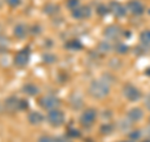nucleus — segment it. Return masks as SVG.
<instances>
[{"label": "nucleus", "instance_id": "nucleus-1", "mask_svg": "<svg viewBox=\"0 0 150 142\" xmlns=\"http://www.w3.org/2000/svg\"><path fill=\"white\" fill-rule=\"evenodd\" d=\"M89 94L94 98L101 99L106 97L110 92V82L106 79H94L93 82L89 84Z\"/></svg>", "mask_w": 150, "mask_h": 142}, {"label": "nucleus", "instance_id": "nucleus-2", "mask_svg": "<svg viewBox=\"0 0 150 142\" xmlns=\"http://www.w3.org/2000/svg\"><path fill=\"white\" fill-rule=\"evenodd\" d=\"M46 120H48L49 125L53 126V127H60L64 125L65 122V115L64 112H62L60 110H51L49 111L48 116H46Z\"/></svg>", "mask_w": 150, "mask_h": 142}, {"label": "nucleus", "instance_id": "nucleus-3", "mask_svg": "<svg viewBox=\"0 0 150 142\" xmlns=\"http://www.w3.org/2000/svg\"><path fill=\"white\" fill-rule=\"evenodd\" d=\"M123 94H124V97L130 102H137L142 98V92H140V89L138 87L133 86V84H130V83L124 86Z\"/></svg>", "mask_w": 150, "mask_h": 142}, {"label": "nucleus", "instance_id": "nucleus-4", "mask_svg": "<svg viewBox=\"0 0 150 142\" xmlns=\"http://www.w3.org/2000/svg\"><path fill=\"white\" fill-rule=\"evenodd\" d=\"M39 105L44 108V110H56L60 106V99L58 97L53 96V94H48V96H44L40 98Z\"/></svg>", "mask_w": 150, "mask_h": 142}, {"label": "nucleus", "instance_id": "nucleus-5", "mask_svg": "<svg viewBox=\"0 0 150 142\" xmlns=\"http://www.w3.org/2000/svg\"><path fill=\"white\" fill-rule=\"evenodd\" d=\"M30 60V49L29 48H24L21 49L20 52H18L14 57V64L16 65V67H25V65L29 63Z\"/></svg>", "mask_w": 150, "mask_h": 142}, {"label": "nucleus", "instance_id": "nucleus-6", "mask_svg": "<svg viewBox=\"0 0 150 142\" xmlns=\"http://www.w3.org/2000/svg\"><path fill=\"white\" fill-rule=\"evenodd\" d=\"M95 120H96V111L94 110V108H88V110L84 111L80 116V123L84 127L93 126Z\"/></svg>", "mask_w": 150, "mask_h": 142}, {"label": "nucleus", "instance_id": "nucleus-7", "mask_svg": "<svg viewBox=\"0 0 150 142\" xmlns=\"http://www.w3.org/2000/svg\"><path fill=\"white\" fill-rule=\"evenodd\" d=\"M109 11H111L116 18H123L128 13V9L125 5H123L119 1H110L109 4Z\"/></svg>", "mask_w": 150, "mask_h": 142}, {"label": "nucleus", "instance_id": "nucleus-8", "mask_svg": "<svg viewBox=\"0 0 150 142\" xmlns=\"http://www.w3.org/2000/svg\"><path fill=\"white\" fill-rule=\"evenodd\" d=\"M126 9L133 14V15H143L144 11H145V8L144 5L142 4V1H139V0H130L128 3V5H126Z\"/></svg>", "mask_w": 150, "mask_h": 142}, {"label": "nucleus", "instance_id": "nucleus-9", "mask_svg": "<svg viewBox=\"0 0 150 142\" xmlns=\"http://www.w3.org/2000/svg\"><path fill=\"white\" fill-rule=\"evenodd\" d=\"M91 15V9L89 6H78L76 9L71 10V16L75 19H88Z\"/></svg>", "mask_w": 150, "mask_h": 142}, {"label": "nucleus", "instance_id": "nucleus-10", "mask_svg": "<svg viewBox=\"0 0 150 142\" xmlns=\"http://www.w3.org/2000/svg\"><path fill=\"white\" fill-rule=\"evenodd\" d=\"M105 37L110 40H118L121 35V29L118 25H109L105 29Z\"/></svg>", "mask_w": 150, "mask_h": 142}, {"label": "nucleus", "instance_id": "nucleus-11", "mask_svg": "<svg viewBox=\"0 0 150 142\" xmlns=\"http://www.w3.org/2000/svg\"><path fill=\"white\" fill-rule=\"evenodd\" d=\"M29 34V28L24 23H19L14 27V35H15L18 39H25Z\"/></svg>", "mask_w": 150, "mask_h": 142}, {"label": "nucleus", "instance_id": "nucleus-12", "mask_svg": "<svg viewBox=\"0 0 150 142\" xmlns=\"http://www.w3.org/2000/svg\"><path fill=\"white\" fill-rule=\"evenodd\" d=\"M143 116H144V113H143V111L140 110L139 107H135V108H131V110L128 112V120L131 122V123H134V122H138V121H140L143 118Z\"/></svg>", "mask_w": 150, "mask_h": 142}, {"label": "nucleus", "instance_id": "nucleus-13", "mask_svg": "<svg viewBox=\"0 0 150 142\" xmlns=\"http://www.w3.org/2000/svg\"><path fill=\"white\" fill-rule=\"evenodd\" d=\"M5 107L8 111L10 112H15V111H19V98L16 97H9L5 102Z\"/></svg>", "mask_w": 150, "mask_h": 142}, {"label": "nucleus", "instance_id": "nucleus-14", "mask_svg": "<svg viewBox=\"0 0 150 142\" xmlns=\"http://www.w3.org/2000/svg\"><path fill=\"white\" fill-rule=\"evenodd\" d=\"M28 121L30 122L31 125H40L41 122L44 121V116L41 115L40 112H30L29 116H28Z\"/></svg>", "mask_w": 150, "mask_h": 142}, {"label": "nucleus", "instance_id": "nucleus-15", "mask_svg": "<svg viewBox=\"0 0 150 142\" xmlns=\"http://www.w3.org/2000/svg\"><path fill=\"white\" fill-rule=\"evenodd\" d=\"M65 48L69 49V50H80L83 48V44L79 39H71L65 44Z\"/></svg>", "mask_w": 150, "mask_h": 142}, {"label": "nucleus", "instance_id": "nucleus-16", "mask_svg": "<svg viewBox=\"0 0 150 142\" xmlns=\"http://www.w3.org/2000/svg\"><path fill=\"white\" fill-rule=\"evenodd\" d=\"M23 91H24V93L29 94V96H35V94L39 93V88L33 83H26L25 86H23Z\"/></svg>", "mask_w": 150, "mask_h": 142}, {"label": "nucleus", "instance_id": "nucleus-17", "mask_svg": "<svg viewBox=\"0 0 150 142\" xmlns=\"http://www.w3.org/2000/svg\"><path fill=\"white\" fill-rule=\"evenodd\" d=\"M140 42L145 47H150V30H144L140 34Z\"/></svg>", "mask_w": 150, "mask_h": 142}, {"label": "nucleus", "instance_id": "nucleus-18", "mask_svg": "<svg viewBox=\"0 0 150 142\" xmlns=\"http://www.w3.org/2000/svg\"><path fill=\"white\" fill-rule=\"evenodd\" d=\"M58 11H59V6L53 3H49L44 6V13H46V14H56Z\"/></svg>", "mask_w": 150, "mask_h": 142}, {"label": "nucleus", "instance_id": "nucleus-19", "mask_svg": "<svg viewBox=\"0 0 150 142\" xmlns=\"http://www.w3.org/2000/svg\"><path fill=\"white\" fill-rule=\"evenodd\" d=\"M43 60L45 63L51 64V63H54L56 60V57L54 54H51V53H45V54H43Z\"/></svg>", "mask_w": 150, "mask_h": 142}, {"label": "nucleus", "instance_id": "nucleus-20", "mask_svg": "<svg viewBox=\"0 0 150 142\" xmlns=\"http://www.w3.org/2000/svg\"><path fill=\"white\" fill-rule=\"evenodd\" d=\"M96 11L99 15H106L108 11H109V6H105L104 4H100V5H98Z\"/></svg>", "mask_w": 150, "mask_h": 142}, {"label": "nucleus", "instance_id": "nucleus-21", "mask_svg": "<svg viewBox=\"0 0 150 142\" xmlns=\"http://www.w3.org/2000/svg\"><path fill=\"white\" fill-rule=\"evenodd\" d=\"M67 6L69 9H71V10H74V9H76L78 6H80L79 5V0H68Z\"/></svg>", "mask_w": 150, "mask_h": 142}, {"label": "nucleus", "instance_id": "nucleus-22", "mask_svg": "<svg viewBox=\"0 0 150 142\" xmlns=\"http://www.w3.org/2000/svg\"><path fill=\"white\" fill-rule=\"evenodd\" d=\"M29 107V103H28L26 99H19V111H25Z\"/></svg>", "mask_w": 150, "mask_h": 142}, {"label": "nucleus", "instance_id": "nucleus-23", "mask_svg": "<svg viewBox=\"0 0 150 142\" xmlns=\"http://www.w3.org/2000/svg\"><path fill=\"white\" fill-rule=\"evenodd\" d=\"M5 3L11 8H18L21 4V0H5Z\"/></svg>", "mask_w": 150, "mask_h": 142}, {"label": "nucleus", "instance_id": "nucleus-24", "mask_svg": "<svg viewBox=\"0 0 150 142\" xmlns=\"http://www.w3.org/2000/svg\"><path fill=\"white\" fill-rule=\"evenodd\" d=\"M115 49H116V52L118 53H126V50H128V47H126L125 44H121V43H119V44H116V47H115Z\"/></svg>", "mask_w": 150, "mask_h": 142}, {"label": "nucleus", "instance_id": "nucleus-25", "mask_svg": "<svg viewBox=\"0 0 150 142\" xmlns=\"http://www.w3.org/2000/svg\"><path fill=\"white\" fill-rule=\"evenodd\" d=\"M140 136H142V132H140L139 130H137V131H131V133H129V137L130 138H133V140H139L140 138Z\"/></svg>", "mask_w": 150, "mask_h": 142}, {"label": "nucleus", "instance_id": "nucleus-26", "mask_svg": "<svg viewBox=\"0 0 150 142\" xmlns=\"http://www.w3.org/2000/svg\"><path fill=\"white\" fill-rule=\"evenodd\" d=\"M68 136H70V137H79V136H80V132H79L78 130L69 128V131H68Z\"/></svg>", "mask_w": 150, "mask_h": 142}, {"label": "nucleus", "instance_id": "nucleus-27", "mask_svg": "<svg viewBox=\"0 0 150 142\" xmlns=\"http://www.w3.org/2000/svg\"><path fill=\"white\" fill-rule=\"evenodd\" d=\"M38 142H54V137H50V136H41Z\"/></svg>", "mask_w": 150, "mask_h": 142}, {"label": "nucleus", "instance_id": "nucleus-28", "mask_svg": "<svg viewBox=\"0 0 150 142\" xmlns=\"http://www.w3.org/2000/svg\"><path fill=\"white\" fill-rule=\"evenodd\" d=\"M111 130H112L111 125H105V126L101 127V132H103V133H110Z\"/></svg>", "mask_w": 150, "mask_h": 142}, {"label": "nucleus", "instance_id": "nucleus-29", "mask_svg": "<svg viewBox=\"0 0 150 142\" xmlns=\"http://www.w3.org/2000/svg\"><path fill=\"white\" fill-rule=\"evenodd\" d=\"M99 48H100V49L103 48V52H109V50H110V45H109V43H108V42H103V43L99 45Z\"/></svg>", "mask_w": 150, "mask_h": 142}, {"label": "nucleus", "instance_id": "nucleus-30", "mask_svg": "<svg viewBox=\"0 0 150 142\" xmlns=\"http://www.w3.org/2000/svg\"><path fill=\"white\" fill-rule=\"evenodd\" d=\"M54 142H70V141H69V140H67L65 137L59 136V137H54Z\"/></svg>", "mask_w": 150, "mask_h": 142}, {"label": "nucleus", "instance_id": "nucleus-31", "mask_svg": "<svg viewBox=\"0 0 150 142\" xmlns=\"http://www.w3.org/2000/svg\"><path fill=\"white\" fill-rule=\"evenodd\" d=\"M145 107H146L148 108V110L150 111V94H148V96L146 97H145Z\"/></svg>", "mask_w": 150, "mask_h": 142}, {"label": "nucleus", "instance_id": "nucleus-32", "mask_svg": "<svg viewBox=\"0 0 150 142\" xmlns=\"http://www.w3.org/2000/svg\"><path fill=\"white\" fill-rule=\"evenodd\" d=\"M145 74H146V75H150V68H148V69H146V72H145Z\"/></svg>", "mask_w": 150, "mask_h": 142}, {"label": "nucleus", "instance_id": "nucleus-33", "mask_svg": "<svg viewBox=\"0 0 150 142\" xmlns=\"http://www.w3.org/2000/svg\"><path fill=\"white\" fill-rule=\"evenodd\" d=\"M1 35H3V28L0 25V38H1Z\"/></svg>", "mask_w": 150, "mask_h": 142}, {"label": "nucleus", "instance_id": "nucleus-34", "mask_svg": "<svg viewBox=\"0 0 150 142\" xmlns=\"http://www.w3.org/2000/svg\"><path fill=\"white\" fill-rule=\"evenodd\" d=\"M120 142H130V141H120Z\"/></svg>", "mask_w": 150, "mask_h": 142}, {"label": "nucleus", "instance_id": "nucleus-35", "mask_svg": "<svg viewBox=\"0 0 150 142\" xmlns=\"http://www.w3.org/2000/svg\"><path fill=\"white\" fill-rule=\"evenodd\" d=\"M144 142H150V140H146V141H144Z\"/></svg>", "mask_w": 150, "mask_h": 142}]
</instances>
